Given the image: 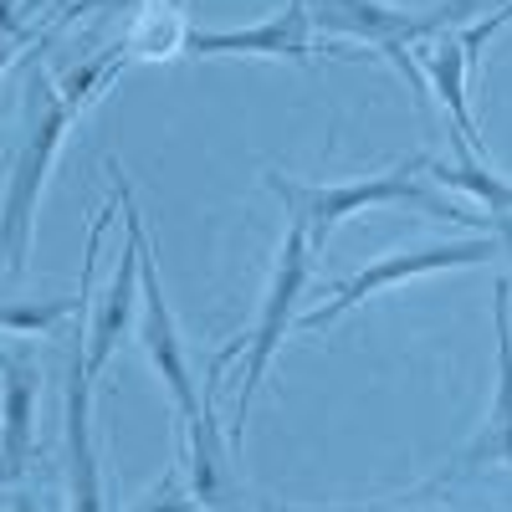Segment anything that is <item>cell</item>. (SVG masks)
<instances>
[{
  "label": "cell",
  "instance_id": "cell-1",
  "mask_svg": "<svg viewBox=\"0 0 512 512\" xmlns=\"http://www.w3.org/2000/svg\"><path fill=\"white\" fill-rule=\"evenodd\" d=\"M425 164H431L425 154H410L395 169H379V175H369V180H344V185H292V180L277 175V169H267V190L287 205L292 221H303L313 256L328 246V236L344 226L349 216H364V210H390V205H415V210H425V216L466 221V226H477L482 236H497L492 216H477V210H466V205H456V200H446V195H436L431 185H425L420 180Z\"/></svg>",
  "mask_w": 512,
  "mask_h": 512
},
{
  "label": "cell",
  "instance_id": "cell-2",
  "mask_svg": "<svg viewBox=\"0 0 512 512\" xmlns=\"http://www.w3.org/2000/svg\"><path fill=\"white\" fill-rule=\"evenodd\" d=\"M26 134L11 164V185L0 200V272L6 277H26L31 262V236H36V210H41V190L52 180V164L67 144V128L77 123L72 108L57 93V77L31 72L26 82Z\"/></svg>",
  "mask_w": 512,
  "mask_h": 512
},
{
  "label": "cell",
  "instance_id": "cell-3",
  "mask_svg": "<svg viewBox=\"0 0 512 512\" xmlns=\"http://www.w3.org/2000/svg\"><path fill=\"white\" fill-rule=\"evenodd\" d=\"M313 246H308V231L303 221H287V236H282V251H277V267H272V282L262 292V313H256V328L241 338V390H236V410H231V456L241 451L246 441V415H251V400L262 390V379L282 349L287 328L297 323V297L308 292V277H313Z\"/></svg>",
  "mask_w": 512,
  "mask_h": 512
},
{
  "label": "cell",
  "instance_id": "cell-4",
  "mask_svg": "<svg viewBox=\"0 0 512 512\" xmlns=\"http://www.w3.org/2000/svg\"><path fill=\"white\" fill-rule=\"evenodd\" d=\"M492 256H502V241L497 236H466V241H436V246H415V251H390V256H379V262H369L364 272H354L349 282H338L333 297L323 308L303 313L297 318V328H308V333H323L333 328L344 313H354L359 303H369V297H379L384 287H395V282H415V277H431V272H466V267H487Z\"/></svg>",
  "mask_w": 512,
  "mask_h": 512
},
{
  "label": "cell",
  "instance_id": "cell-5",
  "mask_svg": "<svg viewBox=\"0 0 512 512\" xmlns=\"http://www.w3.org/2000/svg\"><path fill=\"white\" fill-rule=\"evenodd\" d=\"M108 175H113V195L123 205V251H118V272L108 277V287L93 297L88 308V333H82V359H88V374L103 379L108 359L118 354V344L128 338V328H139V251H144V210L134 185L123 180V164L108 159Z\"/></svg>",
  "mask_w": 512,
  "mask_h": 512
},
{
  "label": "cell",
  "instance_id": "cell-6",
  "mask_svg": "<svg viewBox=\"0 0 512 512\" xmlns=\"http://www.w3.org/2000/svg\"><path fill=\"white\" fill-rule=\"evenodd\" d=\"M93 374L82 359V333L67 359V395H62V466H67V512H113L103 451L93 431Z\"/></svg>",
  "mask_w": 512,
  "mask_h": 512
},
{
  "label": "cell",
  "instance_id": "cell-7",
  "mask_svg": "<svg viewBox=\"0 0 512 512\" xmlns=\"http://www.w3.org/2000/svg\"><path fill=\"white\" fill-rule=\"evenodd\" d=\"M492 328H497V390H492L487 425H482V436L456 456V466H446L431 487L466 482L477 472H492V466H507L512 472V282L507 277H497V287H492Z\"/></svg>",
  "mask_w": 512,
  "mask_h": 512
},
{
  "label": "cell",
  "instance_id": "cell-8",
  "mask_svg": "<svg viewBox=\"0 0 512 512\" xmlns=\"http://www.w3.org/2000/svg\"><path fill=\"white\" fill-rule=\"evenodd\" d=\"M185 57H267V62H313V16L308 0H287L282 11H272L267 21L251 26H190Z\"/></svg>",
  "mask_w": 512,
  "mask_h": 512
},
{
  "label": "cell",
  "instance_id": "cell-9",
  "mask_svg": "<svg viewBox=\"0 0 512 512\" xmlns=\"http://www.w3.org/2000/svg\"><path fill=\"white\" fill-rule=\"evenodd\" d=\"M36 400H41V369L26 354L0 349V482H21L31 461Z\"/></svg>",
  "mask_w": 512,
  "mask_h": 512
},
{
  "label": "cell",
  "instance_id": "cell-10",
  "mask_svg": "<svg viewBox=\"0 0 512 512\" xmlns=\"http://www.w3.org/2000/svg\"><path fill=\"white\" fill-rule=\"evenodd\" d=\"M410 52H415V57H410L415 72L425 77V93H431V98L451 113V134L487 164V154H482V134H477V118H472V103H466V77H472V62H466L461 36L436 31V36L415 41Z\"/></svg>",
  "mask_w": 512,
  "mask_h": 512
},
{
  "label": "cell",
  "instance_id": "cell-11",
  "mask_svg": "<svg viewBox=\"0 0 512 512\" xmlns=\"http://www.w3.org/2000/svg\"><path fill=\"white\" fill-rule=\"evenodd\" d=\"M118 216V195L108 205H98V216L88 226V251H82V287L72 297H6L0 303V328L6 333H26V338H41V333H57L67 318L88 313L93 308V267H98V251H103V236Z\"/></svg>",
  "mask_w": 512,
  "mask_h": 512
},
{
  "label": "cell",
  "instance_id": "cell-12",
  "mask_svg": "<svg viewBox=\"0 0 512 512\" xmlns=\"http://www.w3.org/2000/svg\"><path fill=\"white\" fill-rule=\"evenodd\" d=\"M185 41H190L185 0H149L128 21L123 52H128V62H175V57H185Z\"/></svg>",
  "mask_w": 512,
  "mask_h": 512
},
{
  "label": "cell",
  "instance_id": "cell-13",
  "mask_svg": "<svg viewBox=\"0 0 512 512\" xmlns=\"http://www.w3.org/2000/svg\"><path fill=\"white\" fill-rule=\"evenodd\" d=\"M425 169H431V180H436V185L482 200L492 216H512V180H502L492 164H482V159L466 149L456 134H451V159H431Z\"/></svg>",
  "mask_w": 512,
  "mask_h": 512
},
{
  "label": "cell",
  "instance_id": "cell-14",
  "mask_svg": "<svg viewBox=\"0 0 512 512\" xmlns=\"http://www.w3.org/2000/svg\"><path fill=\"white\" fill-rule=\"evenodd\" d=\"M128 67V52H123V36L113 41V47H103L98 57H88V62H77V67H67L62 77H57V93H62V103L72 108V118H82L88 113L113 82H118V72Z\"/></svg>",
  "mask_w": 512,
  "mask_h": 512
},
{
  "label": "cell",
  "instance_id": "cell-15",
  "mask_svg": "<svg viewBox=\"0 0 512 512\" xmlns=\"http://www.w3.org/2000/svg\"><path fill=\"white\" fill-rule=\"evenodd\" d=\"M128 512H205L200 507V497H195V487H190V466H185V451L175 456V466L128 507Z\"/></svg>",
  "mask_w": 512,
  "mask_h": 512
},
{
  "label": "cell",
  "instance_id": "cell-16",
  "mask_svg": "<svg viewBox=\"0 0 512 512\" xmlns=\"http://www.w3.org/2000/svg\"><path fill=\"white\" fill-rule=\"evenodd\" d=\"M149 6V0H62V11L52 16V26H41V31H62V26H77L82 16H98V11H139Z\"/></svg>",
  "mask_w": 512,
  "mask_h": 512
},
{
  "label": "cell",
  "instance_id": "cell-17",
  "mask_svg": "<svg viewBox=\"0 0 512 512\" xmlns=\"http://www.w3.org/2000/svg\"><path fill=\"white\" fill-rule=\"evenodd\" d=\"M0 36H11V41H36V26L21 16V6H11V0H0Z\"/></svg>",
  "mask_w": 512,
  "mask_h": 512
},
{
  "label": "cell",
  "instance_id": "cell-18",
  "mask_svg": "<svg viewBox=\"0 0 512 512\" xmlns=\"http://www.w3.org/2000/svg\"><path fill=\"white\" fill-rule=\"evenodd\" d=\"M26 47V41H11V36H0V77H6V67L16 62V52Z\"/></svg>",
  "mask_w": 512,
  "mask_h": 512
},
{
  "label": "cell",
  "instance_id": "cell-19",
  "mask_svg": "<svg viewBox=\"0 0 512 512\" xmlns=\"http://www.w3.org/2000/svg\"><path fill=\"white\" fill-rule=\"evenodd\" d=\"M47 6H57V0H21V16H26V21H36Z\"/></svg>",
  "mask_w": 512,
  "mask_h": 512
},
{
  "label": "cell",
  "instance_id": "cell-20",
  "mask_svg": "<svg viewBox=\"0 0 512 512\" xmlns=\"http://www.w3.org/2000/svg\"><path fill=\"white\" fill-rule=\"evenodd\" d=\"M11 512H41V507H36L31 492H16V497H11Z\"/></svg>",
  "mask_w": 512,
  "mask_h": 512
}]
</instances>
